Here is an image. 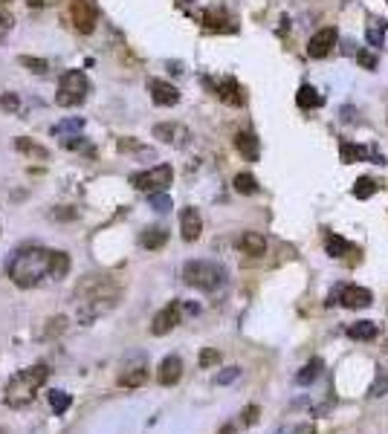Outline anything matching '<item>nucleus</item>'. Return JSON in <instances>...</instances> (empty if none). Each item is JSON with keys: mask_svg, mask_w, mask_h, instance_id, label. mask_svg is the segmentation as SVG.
<instances>
[{"mask_svg": "<svg viewBox=\"0 0 388 434\" xmlns=\"http://www.w3.org/2000/svg\"><path fill=\"white\" fill-rule=\"evenodd\" d=\"M122 295V284L113 275H84L73 292L75 298V310H78V322L90 324L99 316L110 313L116 307V301Z\"/></svg>", "mask_w": 388, "mask_h": 434, "instance_id": "f257e3e1", "label": "nucleus"}, {"mask_svg": "<svg viewBox=\"0 0 388 434\" xmlns=\"http://www.w3.org/2000/svg\"><path fill=\"white\" fill-rule=\"evenodd\" d=\"M53 252L56 249H44V246L18 249L6 260V272H9L12 284H18L21 290H29L44 281H53Z\"/></svg>", "mask_w": 388, "mask_h": 434, "instance_id": "f03ea898", "label": "nucleus"}, {"mask_svg": "<svg viewBox=\"0 0 388 434\" xmlns=\"http://www.w3.org/2000/svg\"><path fill=\"white\" fill-rule=\"evenodd\" d=\"M50 379V368L47 365H32V368H23L18 371L6 388H4V406L6 408H26L35 397H38V391L44 388V382Z\"/></svg>", "mask_w": 388, "mask_h": 434, "instance_id": "7ed1b4c3", "label": "nucleus"}, {"mask_svg": "<svg viewBox=\"0 0 388 434\" xmlns=\"http://www.w3.org/2000/svg\"><path fill=\"white\" fill-rule=\"evenodd\" d=\"M183 281L194 290H203V292H214L226 284V270L214 260H189L183 267Z\"/></svg>", "mask_w": 388, "mask_h": 434, "instance_id": "20e7f679", "label": "nucleus"}, {"mask_svg": "<svg viewBox=\"0 0 388 434\" xmlns=\"http://www.w3.org/2000/svg\"><path fill=\"white\" fill-rule=\"evenodd\" d=\"M90 93V81L81 70H67L58 81V93H56V102L61 107H78Z\"/></svg>", "mask_w": 388, "mask_h": 434, "instance_id": "39448f33", "label": "nucleus"}, {"mask_svg": "<svg viewBox=\"0 0 388 434\" xmlns=\"http://www.w3.org/2000/svg\"><path fill=\"white\" fill-rule=\"evenodd\" d=\"M171 180H174V171H171V165H154L148 171H140V174H131V186L137 191H148V194H159L171 186Z\"/></svg>", "mask_w": 388, "mask_h": 434, "instance_id": "423d86ee", "label": "nucleus"}, {"mask_svg": "<svg viewBox=\"0 0 388 434\" xmlns=\"http://www.w3.org/2000/svg\"><path fill=\"white\" fill-rule=\"evenodd\" d=\"M336 298H339L342 307H348V310H362V307H371V304H374L371 290L357 287V284H342V287H336L327 304H336Z\"/></svg>", "mask_w": 388, "mask_h": 434, "instance_id": "0eeeda50", "label": "nucleus"}, {"mask_svg": "<svg viewBox=\"0 0 388 434\" xmlns=\"http://www.w3.org/2000/svg\"><path fill=\"white\" fill-rule=\"evenodd\" d=\"M70 18H73V26L81 32V35H90L96 29V6L90 0H70Z\"/></svg>", "mask_w": 388, "mask_h": 434, "instance_id": "6e6552de", "label": "nucleus"}, {"mask_svg": "<svg viewBox=\"0 0 388 434\" xmlns=\"http://www.w3.org/2000/svg\"><path fill=\"white\" fill-rule=\"evenodd\" d=\"M180 319H183V304H180V301H171V304H165V307L154 316L151 333H154V336H165V333H171V330L180 324Z\"/></svg>", "mask_w": 388, "mask_h": 434, "instance_id": "1a4fd4ad", "label": "nucleus"}, {"mask_svg": "<svg viewBox=\"0 0 388 434\" xmlns=\"http://www.w3.org/2000/svg\"><path fill=\"white\" fill-rule=\"evenodd\" d=\"M154 139H159V142H165V145H177V148H183V145L192 139V134H189L186 125H177V122H159V125H154Z\"/></svg>", "mask_w": 388, "mask_h": 434, "instance_id": "9d476101", "label": "nucleus"}, {"mask_svg": "<svg viewBox=\"0 0 388 434\" xmlns=\"http://www.w3.org/2000/svg\"><path fill=\"white\" fill-rule=\"evenodd\" d=\"M336 41H339V32H336L333 26L319 29V32L308 41V55H310V58H325V55L336 47Z\"/></svg>", "mask_w": 388, "mask_h": 434, "instance_id": "9b49d317", "label": "nucleus"}, {"mask_svg": "<svg viewBox=\"0 0 388 434\" xmlns=\"http://www.w3.org/2000/svg\"><path fill=\"white\" fill-rule=\"evenodd\" d=\"M148 90H151V99H154L159 107H171V105L180 102V90H177L174 84L162 81V78H151V81H148Z\"/></svg>", "mask_w": 388, "mask_h": 434, "instance_id": "f8f14e48", "label": "nucleus"}, {"mask_svg": "<svg viewBox=\"0 0 388 434\" xmlns=\"http://www.w3.org/2000/svg\"><path fill=\"white\" fill-rule=\"evenodd\" d=\"M180 376H183V359H180L177 354H171V356H165V359L159 362V368H157V382H159V385L171 388V385L180 382Z\"/></svg>", "mask_w": 388, "mask_h": 434, "instance_id": "ddd939ff", "label": "nucleus"}, {"mask_svg": "<svg viewBox=\"0 0 388 434\" xmlns=\"http://www.w3.org/2000/svg\"><path fill=\"white\" fill-rule=\"evenodd\" d=\"M200 232H203V217H200V211L197 208H183L180 211V235H183V240L186 243H194L197 238H200Z\"/></svg>", "mask_w": 388, "mask_h": 434, "instance_id": "4468645a", "label": "nucleus"}, {"mask_svg": "<svg viewBox=\"0 0 388 434\" xmlns=\"http://www.w3.org/2000/svg\"><path fill=\"white\" fill-rule=\"evenodd\" d=\"M218 96H221L226 105H232V107H241V105H243V93H241V87H238L235 78H224V81L218 84Z\"/></svg>", "mask_w": 388, "mask_h": 434, "instance_id": "2eb2a0df", "label": "nucleus"}, {"mask_svg": "<svg viewBox=\"0 0 388 434\" xmlns=\"http://www.w3.org/2000/svg\"><path fill=\"white\" fill-rule=\"evenodd\" d=\"M238 246H241L246 255H252V258H258V255L267 252V240H264V235H258V232H243L241 240H238Z\"/></svg>", "mask_w": 388, "mask_h": 434, "instance_id": "dca6fc26", "label": "nucleus"}, {"mask_svg": "<svg viewBox=\"0 0 388 434\" xmlns=\"http://www.w3.org/2000/svg\"><path fill=\"white\" fill-rule=\"evenodd\" d=\"M235 148H238L241 157H246L249 162L258 159V139H255V134H249V130H241V134L235 137Z\"/></svg>", "mask_w": 388, "mask_h": 434, "instance_id": "f3484780", "label": "nucleus"}, {"mask_svg": "<svg viewBox=\"0 0 388 434\" xmlns=\"http://www.w3.org/2000/svg\"><path fill=\"white\" fill-rule=\"evenodd\" d=\"M325 371V362L316 356V359H310L305 368H301L298 374H295V385H313L316 379H319V374Z\"/></svg>", "mask_w": 388, "mask_h": 434, "instance_id": "a211bd4d", "label": "nucleus"}, {"mask_svg": "<svg viewBox=\"0 0 388 434\" xmlns=\"http://www.w3.org/2000/svg\"><path fill=\"white\" fill-rule=\"evenodd\" d=\"M165 240H168V232H165L162 226H148V229L140 235V243H142L145 249H162Z\"/></svg>", "mask_w": 388, "mask_h": 434, "instance_id": "6ab92c4d", "label": "nucleus"}, {"mask_svg": "<svg viewBox=\"0 0 388 434\" xmlns=\"http://www.w3.org/2000/svg\"><path fill=\"white\" fill-rule=\"evenodd\" d=\"M148 382V368L145 365H137V368H127L122 376H119V385L122 388H140Z\"/></svg>", "mask_w": 388, "mask_h": 434, "instance_id": "aec40b11", "label": "nucleus"}, {"mask_svg": "<svg viewBox=\"0 0 388 434\" xmlns=\"http://www.w3.org/2000/svg\"><path fill=\"white\" fill-rule=\"evenodd\" d=\"M348 336L354 342H371V339H377V324L374 322H354L348 327Z\"/></svg>", "mask_w": 388, "mask_h": 434, "instance_id": "412c9836", "label": "nucleus"}, {"mask_svg": "<svg viewBox=\"0 0 388 434\" xmlns=\"http://www.w3.org/2000/svg\"><path fill=\"white\" fill-rule=\"evenodd\" d=\"M295 102H298V107H319L322 105V96L316 93V87H310V84H301L298 87V93H295Z\"/></svg>", "mask_w": 388, "mask_h": 434, "instance_id": "4be33fe9", "label": "nucleus"}, {"mask_svg": "<svg viewBox=\"0 0 388 434\" xmlns=\"http://www.w3.org/2000/svg\"><path fill=\"white\" fill-rule=\"evenodd\" d=\"M388 394V371L385 368H377V376H374V382H371V388H368V397L371 400H379V397H385Z\"/></svg>", "mask_w": 388, "mask_h": 434, "instance_id": "5701e85b", "label": "nucleus"}, {"mask_svg": "<svg viewBox=\"0 0 388 434\" xmlns=\"http://www.w3.org/2000/svg\"><path fill=\"white\" fill-rule=\"evenodd\" d=\"M70 272V255L67 252H53V281H61Z\"/></svg>", "mask_w": 388, "mask_h": 434, "instance_id": "b1692460", "label": "nucleus"}, {"mask_svg": "<svg viewBox=\"0 0 388 434\" xmlns=\"http://www.w3.org/2000/svg\"><path fill=\"white\" fill-rule=\"evenodd\" d=\"M235 191L238 194H255L258 191V180L252 177V174H238L235 177Z\"/></svg>", "mask_w": 388, "mask_h": 434, "instance_id": "393cba45", "label": "nucleus"}, {"mask_svg": "<svg viewBox=\"0 0 388 434\" xmlns=\"http://www.w3.org/2000/svg\"><path fill=\"white\" fill-rule=\"evenodd\" d=\"M374 191H377V183H374L371 177H360V180L354 183V197H357V200H368Z\"/></svg>", "mask_w": 388, "mask_h": 434, "instance_id": "a878e982", "label": "nucleus"}, {"mask_svg": "<svg viewBox=\"0 0 388 434\" xmlns=\"http://www.w3.org/2000/svg\"><path fill=\"white\" fill-rule=\"evenodd\" d=\"M70 403H73V397L67 394V391H53V394H50V406H53L56 414H64L70 408Z\"/></svg>", "mask_w": 388, "mask_h": 434, "instance_id": "bb28decb", "label": "nucleus"}, {"mask_svg": "<svg viewBox=\"0 0 388 434\" xmlns=\"http://www.w3.org/2000/svg\"><path fill=\"white\" fill-rule=\"evenodd\" d=\"M368 43H371V47H379V43H382V38H385V23L382 21H371L368 23Z\"/></svg>", "mask_w": 388, "mask_h": 434, "instance_id": "cd10ccee", "label": "nucleus"}, {"mask_svg": "<svg viewBox=\"0 0 388 434\" xmlns=\"http://www.w3.org/2000/svg\"><path fill=\"white\" fill-rule=\"evenodd\" d=\"M351 249V243L348 240H342V238H336V235H330L327 238V255L330 258H342L345 252H348Z\"/></svg>", "mask_w": 388, "mask_h": 434, "instance_id": "c85d7f7f", "label": "nucleus"}, {"mask_svg": "<svg viewBox=\"0 0 388 434\" xmlns=\"http://www.w3.org/2000/svg\"><path fill=\"white\" fill-rule=\"evenodd\" d=\"M64 330H67V319H64V316H56V319H50V322H47V330H44V336H41V339L61 336Z\"/></svg>", "mask_w": 388, "mask_h": 434, "instance_id": "c756f323", "label": "nucleus"}, {"mask_svg": "<svg viewBox=\"0 0 388 434\" xmlns=\"http://www.w3.org/2000/svg\"><path fill=\"white\" fill-rule=\"evenodd\" d=\"M18 61H21V64H23L26 70H32V73H38V75H44V73L50 70V64H47L44 58H29V55H21Z\"/></svg>", "mask_w": 388, "mask_h": 434, "instance_id": "7c9ffc66", "label": "nucleus"}, {"mask_svg": "<svg viewBox=\"0 0 388 434\" xmlns=\"http://www.w3.org/2000/svg\"><path fill=\"white\" fill-rule=\"evenodd\" d=\"M15 145H18V151H23V154H29V157H38V159H47V148H41V145H32L29 139H18Z\"/></svg>", "mask_w": 388, "mask_h": 434, "instance_id": "2f4dec72", "label": "nucleus"}, {"mask_svg": "<svg viewBox=\"0 0 388 434\" xmlns=\"http://www.w3.org/2000/svg\"><path fill=\"white\" fill-rule=\"evenodd\" d=\"M148 203H151V208L154 211H171V197L168 194H148Z\"/></svg>", "mask_w": 388, "mask_h": 434, "instance_id": "473e14b6", "label": "nucleus"}, {"mask_svg": "<svg viewBox=\"0 0 388 434\" xmlns=\"http://www.w3.org/2000/svg\"><path fill=\"white\" fill-rule=\"evenodd\" d=\"M238 376H241V368L232 365V368H224L218 376H214V382H218V385H229V382H235Z\"/></svg>", "mask_w": 388, "mask_h": 434, "instance_id": "72a5a7b5", "label": "nucleus"}, {"mask_svg": "<svg viewBox=\"0 0 388 434\" xmlns=\"http://www.w3.org/2000/svg\"><path fill=\"white\" fill-rule=\"evenodd\" d=\"M221 362V351H214V347H206V351L200 354V368H211Z\"/></svg>", "mask_w": 388, "mask_h": 434, "instance_id": "f704fd0d", "label": "nucleus"}, {"mask_svg": "<svg viewBox=\"0 0 388 434\" xmlns=\"http://www.w3.org/2000/svg\"><path fill=\"white\" fill-rule=\"evenodd\" d=\"M339 151H342L345 162H354V159L365 157V148H354V145H348V142H342V145H339Z\"/></svg>", "mask_w": 388, "mask_h": 434, "instance_id": "c9c22d12", "label": "nucleus"}, {"mask_svg": "<svg viewBox=\"0 0 388 434\" xmlns=\"http://www.w3.org/2000/svg\"><path fill=\"white\" fill-rule=\"evenodd\" d=\"M81 125H84L81 119H67V122H61V125L53 127V134L61 137V134H67V130H81Z\"/></svg>", "mask_w": 388, "mask_h": 434, "instance_id": "e433bc0d", "label": "nucleus"}, {"mask_svg": "<svg viewBox=\"0 0 388 434\" xmlns=\"http://www.w3.org/2000/svg\"><path fill=\"white\" fill-rule=\"evenodd\" d=\"M258 414H261V408H258V406H246L243 414H241V425H255L258 423Z\"/></svg>", "mask_w": 388, "mask_h": 434, "instance_id": "4c0bfd02", "label": "nucleus"}, {"mask_svg": "<svg viewBox=\"0 0 388 434\" xmlns=\"http://www.w3.org/2000/svg\"><path fill=\"white\" fill-rule=\"evenodd\" d=\"M12 23H15V21H12V15H9L6 9H0V41H4V38L12 32Z\"/></svg>", "mask_w": 388, "mask_h": 434, "instance_id": "58836bf2", "label": "nucleus"}, {"mask_svg": "<svg viewBox=\"0 0 388 434\" xmlns=\"http://www.w3.org/2000/svg\"><path fill=\"white\" fill-rule=\"evenodd\" d=\"M278 434H316V425L305 423V425H284Z\"/></svg>", "mask_w": 388, "mask_h": 434, "instance_id": "ea45409f", "label": "nucleus"}, {"mask_svg": "<svg viewBox=\"0 0 388 434\" xmlns=\"http://www.w3.org/2000/svg\"><path fill=\"white\" fill-rule=\"evenodd\" d=\"M0 107H4L6 113H15L18 110V96L15 93H4L0 96Z\"/></svg>", "mask_w": 388, "mask_h": 434, "instance_id": "a19ab883", "label": "nucleus"}, {"mask_svg": "<svg viewBox=\"0 0 388 434\" xmlns=\"http://www.w3.org/2000/svg\"><path fill=\"white\" fill-rule=\"evenodd\" d=\"M357 58H360V64H362L365 70H374V67H377V55H371V53H365V50H362Z\"/></svg>", "mask_w": 388, "mask_h": 434, "instance_id": "79ce46f5", "label": "nucleus"}, {"mask_svg": "<svg viewBox=\"0 0 388 434\" xmlns=\"http://www.w3.org/2000/svg\"><path fill=\"white\" fill-rule=\"evenodd\" d=\"M53 217H58V221H73L75 211H53Z\"/></svg>", "mask_w": 388, "mask_h": 434, "instance_id": "37998d69", "label": "nucleus"}, {"mask_svg": "<svg viewBox=\"0 0 388 434\" xmlns=\"http://www.w3.org/2000/svg\"><path fill=\"white\" fill-rule=\"evenodd\" d=\"M235 431H238V425H232V423H229V425H224L218 434H235Z\"/></svg>", "mask_w": 388, "mask_h": 434, "instance_id": "c03bdc74", "label": "nucleus"}, {"mask_svg": "<svg viewBox=\"0 0 388 434\" xmlns=\"http://www.w3.org/2000/svg\"><path fill=\"white\" fill-rule=\"evenodd\" d=\"M29 6H44V0H26Z\"/></svg>", "mask_w": 388, "mask_h": 434, "instance_id": "a18cd8bd", "label": "nucleus"}, {"mask_svg": "<svg viewBox=\"0 0 388 434\" xmlns=\"http://www.w3.org/2000/svg\"><path fill=\"white\" fill-rule=\"evenodd\" d=\"M0 434H9V431H6V428H4V425H0Z\"/></svg>", "mask_w": 388, "mask_h": 434, "instance_id": "49530a36", "label": "nucleus"}, {"mask_svg": "<svg viewBox=\"0 0 388 434\" xmlns=\"http://www.w3.org/2000/svg\"><path fill=\"white\" fill-rule=\"evenodd\" d=\"M0 4H9V0H0Z\"/></svg>", "mask_w": 388, "mask_h": 434, "instance_id": "de8ad7c7", "label": "nucleus"}, {"mask_svg": "<svg viewBox=\"0 0 388 434\" xmlns=\"http://www.w3.org/2000/svg\"><path fill=\"white\" fill-rule=\"evenodd\" d=\"M183 4H192V0H183Z\"/></svg>", "mask_w": 388, "mask_h": 434, "instance_id": "09e8293b", "label": "nucleus"}]
</instances>
